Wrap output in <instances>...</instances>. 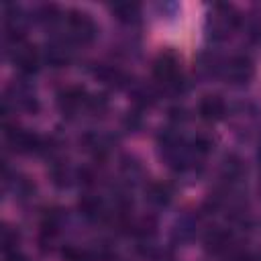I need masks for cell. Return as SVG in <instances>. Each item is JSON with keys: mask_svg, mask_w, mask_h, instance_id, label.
I'll list each match as a JSON object with an SVG mask.
<instances>
[{"mask_svg": "<svg viewBox=\"0 0 261 261\" xmlns=\"http://www.w3.org/2000/svg\"><path fill=\"white\" fill-rule=\"evenodd\" d=\"M63 29L67 33V39L75 43H90L98 35V24L94 22V18L88 12L77 10V8H69L65 12Z\"/></svg>", "mask_w": 261, "mask_h": 261, "instance_id": "obj_1", "label": "cell"}, {"mask_svg": "<svg viewBox=\"0 0 261 261\" xmlns=\"http://www.w3.org/2000/svg\"><path fill=\"white\" fill-rule=\"evenodd\" d=\"M220 75L232 84V86H245L253 80L255 75V63L249 55L245 53H239V55H232L228 57L226 61H222V67H220Z\"/></svg>", "mask_w": 261, "mask_h": 261, "instance_id": "obj_2", "label": "cell"}, {"mask_svg": "<svg viewBox=\"0 0 261 261\" xmlns=\"http://www.w3.org/2000/svg\"><path fill=\"white\" fill-rule=\"evenodd\" d=\"M153 77L165 88H177L181 82L179 59L173 51H161L153 61Z\"/></svg>", "mask_w": 261, "mask_h": 261, "instance_id": "obj_3", "label": "cell"}, {"mask_svg": "<svg viewBox=\"0 0 261 261\" xmlns=\"http://www.w3.org/2000/svg\"><path fill=\"white\" fill-rule=\"evenodd\" d=\"M239 24V14L228 4H216L208 16V29L214 39H224Z\"/></svg>", "mask_w": 261, "mask_h": 261, "instance_id": "obj_4", "label": "cell"}, {"mask_svg": "<svg viewBox=\"0 0 261 261\" xmlns=\"http://www.w3.org/2000/svg\"><path fill=\"white\" fill-rule=\"evenodd\" d=\"M10 47H12L10 49V59H12L14 67L22 75H33L39 69V61H41L37 49L31 43H27L24 39H20L16 43H10Z\"/></svg>", "mask_w": 261, "mask_h": 261, "instance_id": "obj_5", "label": "cell"}, {"mask_svg": "<svg viewBox=\"0 0 261 261\" xmlns=\"http://www.w3.org/2000/svg\"><path fill=\"white\" fill-rule=\"evenodd\" d=\"M6 139L10 143V147L18 153H39V151H45V139L39 137L37 133L33 130H27V128H8L6 130Z\"/></svg>", "mask_w": 261, "mask_h": 261, "instance_id": "obj_6", "label": "cell"}, {"mask_svg": "<svg viewBox=\"0 0 261 261\" xmlns=\"http://www.w3.org/2000/svg\"><path fill=\"white\" fill-rule=\"evenodd\" d=\"M88 102H90V96L86 94L84 88H77V86L65 88L57 96V104H59L61 112H65V114H75L82 108H88Z\"/></svg>", "mask_w": 261, "mask_h": 261, "instance_id": "obj_7", "label": "cell"}, {"mask_svg": "<svg viewBox=\"0 0 261 261\" xmlns=\"http://www.w3.org/2000/svg\"><path fill=\"white\" fill-rule=\"evenodd\" d=\"M198 114L206 122H218L226 116V102L218 94H206L198 102Z\"/></svg>", "mask_w": 261, "mask_h": 261, "instance_id": "obj_8", "label": "cell"}, {"mask_svg": "<svg viewBox=\"0 0 261 261\" xmlns=\"http://www.w3.org/2000/svg\"><path fill=\"white\" fill-rule=\"evenodd\" d=\"M45 61L51 65V67H65L71 59V51L67 49V45L63 41H51L47 47H45Z\"/></svg>", "mask_w": 261, "mask_h": 261, "instance_id": "obj_9", "label": "cell"}, {"mask_svg": "<svg viewBox=\"0 0 261 261\" xmlns=\"http://www.w3.org/2000/svg\"><path fill=\"white\" fill-rule=\"evenodd\" d=\"M110 10L112 16L122 24H137L141 20V4L137 2H116Z\"/></svg>", "mask_w": 261, "mask_h": 261, "instance_id": "obj_10", "label": "cell"}, {"mask_svg": "<svg viewBox=\"0 0 261 261\" xmlns=\"http://www.w3.org/2000/svg\"><path fill=\"white\" fill-rule=\"evenodd\" d=\"M145 194H147V200L153 206H159V208L167 206L171 202V198H173V190L165 181H153V184H149V188H147Z\"/></svg>", "mask_w": 261, "mask_h": 261, "instance_id": "obj_11", "label": "cell"}, {"mask_svg": "<svg viewBox=\"0 0 261 261\" xmlns=\"http://www.w3.org/2000/svg\"><path fill=\"white\" fill-rule=\"evenodd\" d=\"M230 232L228 230H224V228H214V230H210L208 234H206V249L210 251V253H214V255H220V253H226L228 251V247H230Z\"/></svg>", "mask_w": 261, "mask_h": 261, "instance_id": "obj_12", "label": "cell"}, {"mask_svg": "<svg viewBox=\"0 0 261 261\" xmlns=\"http://www.w3.org/2000/svg\"><path fill=\"white\" fill-rule=\"evenodd\" d=\"M80 212L90 218V220H96L98 216L104 214V206H102V200L98 196H92V194H86L82 200H80Z\"/></svg>", "mask_w": 261, "mask_h": 261, "instance_id": "obj_13", "label": "cell"}, {"mask_svg": "<svg viewBox=\"0 0 261 261\" xmlns=\"http://www.w3.org/2000/svg\"><path fill=\"white\" fill-rule=\"evenodd\" d=\"M69 179H71V171L65 163H55L51 167V181L57 186V188H65L69 186Z\"/></svg>", "mask_w": 261, "mask_h": 261, "instance_id": "obj_14", "label": "cell"}, {"mask_svg": "<svg viewBox=\"0 0 261 261\" xmlns=\"http://www.w3.org/2000/svg\"><path fill=\"white\" fill-rule=\"evenodd\" d=\"M0 243H2V251H4V255H8V253H16L18 232L12 230L10 226H4V228H2V234H0Z\"/></svg>", "mask_w": 261, "mask_h": 261, "instance_id": "obj_15", "label": "cell"}, {"mask_svg": "<svg viewBox=\"0 0 261 261\" xmlns=\"http://www.w3.org/2000/svg\"><path fill=\"white\" fill-rule=\"evenodd\" d=\"M4 261H27V259L16 251V253H8V255H4Z\"/></svg>", "mask_w": 261, "mask_h": 261, "instance_id": "obj_16", "label": "cell"}, {"mask_svg": "<svg viewBox=\"0 0 261 261\" xmlns=\"http://www.w3.org/2000/svg\"><path fill=\"white\" fill-rule=\"evenodd\" d=\"M257 159H259V165H261V145H259V149H257Z\"/></svg>", "mask_w": 261, "mask_h": 261, "instance_id": "obj_17", "label": "cell"}]
</instances>
